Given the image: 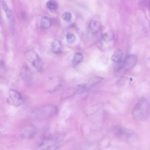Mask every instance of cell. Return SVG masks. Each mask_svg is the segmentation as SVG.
Wrapping results in <instances>:
<instances>
[{
	"label": "cell",
	"mask_w": 150,
	"mask_h": 150,
	"mask_svg": "<svg viewBox=\"0 0 150 150\" xmlns=\"http://www.w3.org/2000/svg\"><path fill=\"white\" fill-rule=\"evenodd\" d=\"M66 37L68 42L69 43H73L76 40L75 36L71 33L69 32L67 33Z\"/></svg>",
	"instance_id": "cell-18"
},
{
	"label": "cell",
	"mask_w": 150,
	"mask_h": 150,
	"mask_svg": "<svg viewBox=\"0 0 150 150\" xmlns=\"http://www.w3.org/2000/svg\"><path fill=\"white\" fill-rule=\"evenodd\" d=\"M51 48V51L53 53H59L62 51V45L59 40H55L52 42Z\"/></svg>",
	"instance_id": "cell-10"
},
{
	"label": "cell",
	"mask_w": 150,
	"mask_h": 150,
	"mask_svg": "<svg viewBox=\"0 0 150 150\" xmlns=\"http://www.w3.org/2000/svg\"><path fill=\"white\" fill-rule=\"evenodd\" d=\"M40 23L41 27L45 29L50 28L52 25L51 20L47 16H44L41 18Z\"/></svg>",
	"instance_id": "cell-12"
},
{
	"label": "cell",
	"mask_w": 150,
	"mask_h": 150,
	"mask_svg": "<svg viewBox=\"0 0 150 150\" xmlns=\"http://www.w3.org/2000/svg\"><path fill=\"white\" fill-rule=\"evenodd\" d=\"M20 75L22 79L26 83L29 84L31 83L33 79L32 71L28 67H22L20 71Z\"/></svg>",
	"instance_id": "cell-7"
},
{
	"label": "cell",
	"mask_w": 150,
	"mask_h": 150,
	"mask_svg": "<svg viewBox=\"0 0 150 150\" xmlns=\"http://www.w3.org/2000/svg\"><path fill=\"white\" fill-rule=\"evenodd\" d=\"M103 78L100 76H96L90 79L88 81L89 84L90 86H95L99 83L102 81Z\"/></svg>",
	"instance_id": "cell-17"
},
{
	"label": "cell",
	"mask_w": 150,
	"mask_h": 150,
	"mask_svg": "<svg viewBox=\"0 0 150 150\" xmlns=\"http://www.w3.org/2000/svg\"><path fill=\"white\" fill-rule=\"evenodd\" d=\"M114 37L113 33L111 31H108L103 34L102 38L105 42H108L111 40Z\"/></svg>",
	"instance_id": "cell-16"
},
{
	"label": "cell",
	"mask_w": 150,
	"mask_h": 150,
	"mask_svg": "<svg viewBox=\"0 0 150 150\" xmlns=\"http://www.w3.org/2000/svg\"><path fill=\"white\" fill-rule=\"evenodd\" d=\"M88 28L92 33L96 34L97 33L99 30L100 24L98 21H96L92 20L89 23Z\"/></svg>",
	"instance_id": "cell-11"
},
{
	"label": "cell",
	"mask_w": 150,
	"mask_h": 150,
	"mask_svg": "<svg viewBox=\"0 0 150 150\" xmlns=\"http://www.w3.org/2000/svg\"><path fill=\"white\" fill-rule=\"evenodd\" d=\"M72 16L69 12H66L63 13L62 15L63 19L66 22H69L71 21Z\"/></svg>",
	"instance_id": "cell-19"
},
{
	"label": "cell",
	"mask_w": 150,
	"mask_h": 150,
	"mask_svg": "<svg viewBox=\"0 0 150 150\" xmlns=\"http://www.w3.org/2000/svg\"><path fill=\"white\" fill-rule=\"evenodd\" d=\"M137 60V57L134 54H130L127 56L122 60V71L125 72L132 69L136 65Z\"/></svg>",
	"instance_id": "cell-5"
},
{
	"label": "cell",
	"mask_w": 150,
	"mask_h": 150,
	"mask_svg": "<svg viewBox=\"0 0 150 150\" xmlns=\"http://www.w3.org/2000/svg\"><path fill=\"white\" fill-rule=\"evenodd\" d=\"M83 56L82 54L79 52L76 53L72 60V63L74 65H76L81 63L83 60Z\"/></svg>",
	"instance_id": "cell-14"
},
{
	"label": "cell",
	"mask_w": 150,
	"mask_h": 150,
	"mask_svg": "<svg viewBox=\"0 0 150 150\" xmlns=\"http://www.w3.org/2000/svg\"><path fill=\"white\" fill-rule=\"evenodd\" d=\"M36 132L35 128L32 125H27L23 127L20 131V134L25 138H31L34 136Z\"/></svg>",
	"instance_id": "cell-8"
},
{
	"label": "cell",
	"mask_w": 150,
	"mask_h": 150,
	"mask_svg": "<svg viewBox=\"0 0 150 150\" xmlns=\"http://www.w3.org/2000/svg\"><path fill=\"white\" fill-rule=\"evenodd\" d=\"M57 108L53 105H46L31 110L28 116L33 119L43 120L48 119L58 113Z\"/></svg>",
	"instance_id": "cell-1"
},
{
	"label": "cell",
	"mask_w": 150,
	"mask_h": 150,
	"mask_svg": "<svg viewBox=\"0 0 150 150\" xmlns=\"http://www.w3.org/2000/svg\"><path fill=\"white\" fill-rule=\"evenodd\" d=\"M2 4L3 8L6 13L7 16L8 17L10 18L11 15V12L8 8L6 3L5 1H2Z\"/></svg>",
	"instance_id": "cell-20"
},
{
	"label": "cell",
	"mask_w": 150,
	"mask_h": 150,
	"mask_svg": "<svg viewBox=\"0 0 150 150\" xmlns=\"http://www.w3.org/2000/svg\"><path fill=\"white\" fill-rule=\"evenodd\" d=\"M25 56L38 71H40L42 70L43 66L42 61L34 50L32 49L27 50L25 53Z\"/></svg>",
	"instance_id": "cell-3"
},
{
	"label": "cell",
	"mask_w": 150,
	"mask_h": 150,
	"mask_svg": "<svg viewBox=\"0 0 150 150\" xmlns=\"http://www.w3.org/2000/svg\"><path fill=\"white\" fill-rule=\"evenodd\" d=\"M150 112V105L145 98L141 99L136 104L132 112L134 118L138 121H142L148 117Z\"/></svg>",
	"instance_id": "cell-2"
},
{
	"label": "cell",
	"mask_w": 150,
	"mask_h": 150,
	"mask_svg": "<svg viewBox=\"0 0 150 150\" xmlns=\"http://www.w3.org/2000/svg\"><path fill=\"white\" fill-rule=\"evenodd\" d=\"M123 56L122 51L120 50H117L112 55L111 59L115 63L119 62L123 59Z\"/></svg>",
	"instance_id": "cell-13"
},
{
	"label": "cell",
	"mask_w": 150,
	"mask_h": 150,
	"mask_svg": "<svg viewBox=\"0 0 150 150\" xmlns=\"http://www.w3.org/2000/svg\"><path fill=\"white\" fill-rule=\"evenodd\" d=\"M79 85L68 88L62 93L61 96V99H64L70 97L77 93L81 92Z\"/></svg>",
	"instance_id": "cell-9"
},
{
	"label": "cell",
	"mask_w": 150,
	"mask_h": 150,
	"mask_svg": "<svg viewBox=\"0 0 150 150\" xmlns=\"http://www.w3.org/2000/svg\"><path fill=\"white\" fill-rule=\"evenodd\" d=\"M57 138H49L42 141L34 150H57L59 146Z\"/></svg>",
	"instance_id": "cell-4"
},
{
	"label": "cell",
	"mask_w": 150,
	"mask_h": 150,
	"mask_svg": "<svg viewBox=\"0 0 150 150\" xmlns=\"http://www.w3.org/2000/svg\"><path fill=\"white\" fill-rule=\"evenodd\" d=\"M47 7L50 10H54L57 9L58 4L57 2L54 0L48 1L46 3Z\"/></svg>",
	"instance_id": "cell-15"
},
{
	"label": "cell",
	"mask_w": 150,
	"mask_h": 150,
	"mask_svg": "<svg viewBox=\"0 0 150 150\" xmlns=\"http://www.w3.org/2000/svg\"><path fill=\"white\" fill-rule=\"evenodd\" d=\"M9 98L7 102L9 104L18 106L21 105L23 102V99L21 94L17 91L14 89L10 90L8 92Z\"/></svg>",
	"instance_id": "cell-6"
},
{
	"label": "cell",
	"mask_w": 150,
	"mask_h": 150,
	"mask_svg": "<svg viewBox=\"0 0 150 150\" xmlns=\"http://www.w3.org/2000/svg\"><path fill=\"white\" fill-rule=\"evenodd\" d=\"M148 4L149 7L150 8V0L148 1Z\"/></svg>",
	"instance_id": "cell-21"
}]
</instances>
